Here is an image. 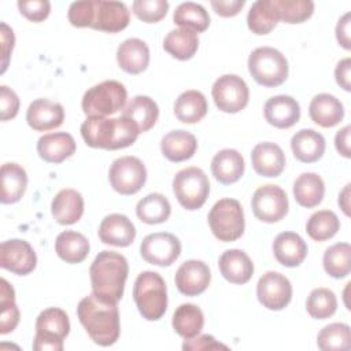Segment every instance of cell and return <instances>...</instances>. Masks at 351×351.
Here are the masks:
<instances>
[{
    "label": "cell",
    "instance_id": "1",
    "mask_svg": "<svg viewBox=\"0 0 351 351\" xmlns=\"http://www.w3.org/2000/svg\"><path fill=\"white\" fill-rule=\"evenodd\" d=\"M77 317L93 343L101 347L117 343L121 332L117 303H107L92 292L80 300Z\"/></svg>",
    "mask_w": 351,
    "mask_h": 351
},
{
    "label": "cell",
    "instance_id": "2",
    "mask_svg": "<svg viewBox=\"0 0 351 351\" xmlns=\"http://www.w3.org/2000/svg\"><path fill=\"white\" fill-rule=\"evenodd\" d=\"M86 145L101 149H122L130 147L138 137L140 129L129 118L86 117L80 128Z\"/></svg>",
    "mask_w": 351,
    "mask_h": 351
},
{
    "label": "cell",
    "instance_id": "3",
    "mask_svg": "<svg viewBox=\"0 0 351 351\" xmlns=\"http://www.w3.org/2000/svg\"><path fill=\"white\" fill-rule=\"evenodd\" d=\"M129 265L123 255L104 250L96 255L90 267V284L93 293L107 302L117 303L123 296Z\"/></svg>",
    "mask_w": 351,
    "mask_h": 351
},
{
    "label": "cell",
    "instance_id": "4",
    "mask_svg": "<svg viewBox=\"0 0 351 351\" xmlns=\"http://www.w3.org/2000/svg\"><path fill=\"white\" fill-rule=\"evenodd\" d=\"M133 299L138 313L148 321H158L167 308L166 282L156 271H143L133 285Z\"/></svg>",
    "mask_w": 351,
    "mask_h": 351
},
{
    "label": "cell",
    "instance_id": "5",
    "mask_svg": "<svg viewBox=\"0 0 351 351\" xmlns=\"http://www.w3.org/2000/svg\"><path fill=\"white\" fill-rule=\"evenodd\" d=\"M248 71L256 84L274 88L288 78V60L276 48L259 47L248 56Z\"/></svg>",
    "mask_w": 351,
    "mask_h": 351
},
{
    "label": "cell",
    "instance_id": "6",
    "mask_svg": "<svg viewBox=\"0 0 351 351\" xmlns=\"http://www.w3.org/2000/svg\"><path fill=\"white\" fill-rule=\"evenodd\" d=\"M126 99L128 92L123 84L115 80H107L84 93L81 107L86 117H107L122 110Z\"/></svg>",
    "mask_w": 351,
    "mask_h": 351
},
{
    "label": "cell",
    "instance_id": "7",
    "mask_svg": "<svg viewBox=\"0 0 351 351\" xmlns=\"http://www.w3.org/2000/svg\"><path fill=\"white\" fill-rule=\"evenodd\" d=\"M70 332V319L64 310L49 307L43 310L36 319L33 350L62 351L63 340Z\"/></svg>",
    "mask_w": 351,
    "mask_h": 351
},
{
    "label": "cell",
    "instance_id": "8",
    "mask_svg": "<svg viewBox=\"0 0 351 351\" xmlns=\"http://www.w3.org/2000/svg\"><path fill=\"white\" fill-rule=\"evenodd\" d=\"M208 225L213 234L223 243L234 241L244 233V211L239 200L225 197L218 200L208 213Z\"/></svg>",
    "mask_w": 351,
    "mask_h": 351
},
{
    "label": "cell",
    "instance_id": "9",
    "mask_svg": "<svg viewBox=\"0 0 351 351\" xmlns=\"http://www.w3.org/2000/svg\"><path fill=\"white\" fill-rule=\"evenodd\" d=\"M173 192L178 203L189 210L200 208L210 193V181L200 167H185L173 178Z\"/></svg>",
    "mask_w": 351,
    "mask_h": 351
},
{
    "label": "cell",
    "instance_id": "10",
    "mask_svg": "<svg viewBox=\"0 0 351 351\" xmlns=\"http://www.w3.org/2000/svg\"><path fill=\"white\" fill-rule=\"evenodd\" d=\"M112 189L121 195L137 193L147 181V169L136 156H122L112 162L108 170Z\"/></svg>",
    "mask_w": 351,
    "mask_h": 351
},
{
    "label": "cell",
    "instance_id": "11",
    "mask_svg": "<svg viewBox=\"0 0 351 351\" xmlns=\"http://www.w3.org/2000/svg\"><path fill=\"white\" fill-rule=\"evenodd\" d=\"M211 95L218 110L228 114L241 111L250 99V90L245 81L236 74H225L215 80Z\"/></svg>",
    "mask_w": 351,
    "mask_h": 351
},
{
    "label": "cell",
    "instance_id": "12",
    "mask_svg": "<svg viewBox=\"0 0 351 351\" xmlns=\"http://www.w3.org/2000/svg\"><path fill=\"white\" fill-rule=\"evenodd\" d=\"M251 207L254 215L267 223L281 221L289 208L288 196L285 191L274 184H267L259 186L251 200Z\"/></svg>",
    "mask_w": 351,
    "mask_h": 351
},
{
    "label": "cell",
    "instance_id": "13",
    "mask_svg": "<svg viewBox=\"0 0 351 351\" xmlns=\"http://www.w3.org/2000/svg\"><path fill=\"white\" fill-rule=\"evenodd\" d=\"M141 258L155 266H170L181 254L180 240L167 232H156L145 236L140 244Z\"/></svg>",
    "mask_w": 351,
    "mask_h": 351
},
{
    "label": "cell",
    "instance_id": "14",
    "mask_svg": "<svg viewBox=\"0 0 351 351\" xmlns=\"http://www.w3.org/2000/svg\"><path fill=\"white\" fill-rule=\"evenodd\" d=\"M256 296L263 307L274 311L282 310L292 299L291 281L278 271H267L256 284Z\"/></svg>",
    "mask_w": 351,
    "mask_h": 351
},
{
    "label": "cell",
    "instance_id": "15",
    "mask_svg": "<svg viewBox=\"0 0 351 351\" xmlns=\"http://www.w3.org/2000/svg\"><path fill=\"white\" fill-rule=\"evenodd\" d=\"M37 256L33 247L21 239L5 240L0 245V266L14 274L26 276L36 269Z\"/></svg>",
    "mask_w": 351,
    "mask_h": 351
},
{
    "label": "cell",
    "instance_id": "16",
    "mask_svg": "<svg viewBox=\"0 0 351 351\" xmlns=\"http://www.w3.org/2000/svg\"><path fill=\"white\" fill-rule=\"evenodd\" d=\"M176 287L186 296H197L203 293L211 281L210 267L197 259L185 261L176 271Z\"/></svg>",
    "mask_w": 351,
    "mask_h": 351
},
{
    "label": "cell",
    "instance_id": "17",
    "mask_svg": "<svg viewBox=\"0 0 351 351\" xmlns=\"http://www.w3.org/2000/svg\"><path fill=\"white\" fill-rule=\"evenodd\" d=\"M64 121V110L60 103L48 99L33 100L26 111L27 125L37 132H47L59 128Z\"/></svg>",
    "mask_w": 351,
    "mask_h": 351
},
{
    "label": "cell",
    "instance_id": "18",
    "mask_svg": "<svg viewBox=\"0 0 351 351\" xmlns=\"http://www.w3.org/2000/svg\"><path fill=\"white\" fill-rule=\"evenodd\" d=\"M263 114L271 126L289 129L300 119V106L292 96L277 95L265 103Z\"/></svg>",
    "mask_w": 351,
    "mask_h": 351
},
{
    "label": "cell",
    "instance_id": "19",
    "mask_svg": "<svg viewBox=\"0 0 351 351\" xmlns=\"http://www.w3.org/2000/svg\"><path fill=\"white\" fill-rule=\"evenodd\" d=\"M99 239L101 243L114 247H129L136 237L133 222L123 214H110L104 217L99 226Z\"/></svg>",
    "mask_w": 351,
    "mask_h": 351
},
{
    "label": "cell",
    "instance_id": "20",
    "mask_svg": "<svg viewBox=\"0 0 351 351\" xmlns=\"http://www.w3.org/2000/svg\"><path fill=\"white\" fill-rule=\"evenodd\" d=\"M129 22L130 11L123 3L112 0H97L92 29L106 33H118L123 30Z\"/></svg>",
    "mask_w": 351,
    "mask_h": 351
},
{
    "label": "cell",
    "instance_id": "21",
    "mask_svg": "<svg viewBox=\"0 0 351 351\" xmlns=\"http://www.w3.org/2000/svg\"><path fill=\"white\" fill-rule=\"evenodd\" d=\"M251 163L256 174L278 177L285 167V154L276 143H259L251 151Z\"/></svg>",
    "mask_w": 351,
    "mask_h": 351
},
{
    "label": "cell",
    "instance_id": "22",
    "mask_svg": "<svg viewBox=\"0 0 351 351\" xmlns=\"http://www.w3.org/2000/svg\"><path fill=\"white\" fill-rule=\"evenodd\" d=\"M222 277L232 284H245L254 274V263L251 258L241 250H228L218 261Z\"/></svg>",
    "mask_w": 351,
    "mask_h": 351
},
{
    "label": "cell",
    "instance_id": "23",
    "mask_svg": "<svg viewBox=\"0 0 351 351\" xmlns=\"http://www.w3.org/2000/svg\"><path fill=\"white\" fill-rule=\"evenodd\" d=\"M75 141L70 133L56 132L48 133L38 138V156L48 163H60L75 152Z\"/></svg>",
    "mask_w": 351,
    "mask_h": 351
},
{
    "label": "cell",
    "instance_id": "24",
    "mask_svg": "<svg viewBox=\"0 0 351 351\" xmlns=\"http://www.w3.org/2000/svg\"><path fill=\"white\" fill-rule=\"evenodd\" d=\"M245 163L243 155L232 148L217 152L211 160V173L217 181L223 185L237 182L244 174Z\"/></svg>",
    "mask_w": 351,
    "mask_h": 351
},
{
    "label": "cell",
    "instance_id": "25",
    "mask_svg": "<svg viewBox=\"0 0 351 351\" xmlns=\"http://www.w3.org/2000/svg\"><path fill=\"white\" fill-rule=\"evenodd\" d=\"M307 244L295 232H282L273 241L274 258L287 267L299 266L307 256Z\"/></svg>",
    "mask_w": 351,
    "mask_h": 351
},
{
    "label": "cell",
    "instance_id": "26",
    "mask_svg": "<svg viewBox=\"0 0 351 351\" xmlns=\"http://www.w3.org/2000/svg\"><path fill=\"white\" fill-rule=\"evenodd\" d=\"M117 62L128 74H140L149 64V48L140 38H128L117 49Z\"/></svg>",
    "mask_w": 351,
    "mask_h": 351
},
{
    "label": "cell",
    "instance_id": "27",
    "mask_svg": "<svg viewBox=\"0 0 351 351\" xmlns=\"http://www.w3.org/2000/svg\"><path fill=\"white\" fill-rule=\"evenodd\" d=\"M51 213L60 225H73L78 222L84 214V197L75 189L59 191L51 204Z\"/></svg>",
    "mask_w": 351,
    "mask_h": 351
},
{
    "label": "cell",
    "instance_id": "28",
    "mask_svg": "<svg viewBox=\"0 0 351 351\" xmlns=\"http://www.w3.org/2000/svg\"><path fill=\"white\" fill-rule=\"evenodd\" d=\"M326 143L321 133L314 129H302L291 138V149L293 156L303 163H314L319 160L325 152Z\"/></svg>",
    "mask_w": 351,
    "mask_h": 351
},
{
    "label": "cell",
    "instance_id": "29",
    "mask_svg": "<svg viewBox=\"0 0 351 351\" xmlns=\"http://www.w3.org/2000/svg\"><path fill=\"white\" fill-rule=\"evenodd\" d=\"M308 114L314 123L322 128H333L343 121L344 107L336 96L319 93L310 101Z\"/></svg>",
    "mask_w": 351,
    "mask_h": 351
},
{
    "label": "cell",
    "instance_id": "30",
    "mask_svg": "<svg viewBox=\"0 0 351 351\" xmlns=\"http://www.w3.org/2000/svg\"><path fill=\"white\" fill-rule=\"evenodd\" d=\"M197 149L196 137L182 129L169 132L160 140V151L170 162H184L191 159Z\"/></svg>",
    "mask_w": 351,
    "mask_h": 351
},
{
    "label": "cell",
    "instance_id": "31",
    "mask_svg": "<svg viewBox=\"0 0 351 351\" xmlns=\"http://www.w3.org/2000/svg\"><path fill=\"white\" fill-rule=\"evenodd\" d=\"M27 186V174L25 169L12 162L1 166V196L3 204H12L21 200Z\"/></svg>",
    "mask_w": 351,
    "mask_h": 351
},
{
    "label": "cell",
    "instance_id": "32",
    "mask_svg": "<svg viewBox=\"0 0 351 351\" xmlns=\"http://www.w3.org/2000/svg\"><path fill=\"white\" fill-rule=\"evenodd\" d=\"M90 245L88 239L78 232L64 230L55 240V251L66 263H81L86 259Z\"/></svg>",
    "mask_w": 351,
    "mask_h": 351
},
{
    "label": "cell",
    "instance_id": "33",
    "mask_svg": "<svg viewBox=\"0 0 351 351\" xmlns=\"http://www.w3.org/2000/svg\"><path fill=\"white\" fill-rule=\"evenodd\" d=\"M122 117L132 119L140 129V133L154 128L159 117V107L154 99L144 95L134 96L123 108Z\"/></svg>",
    "mask_w": 351,
    "mask_h": 351
},
{
    "label": "cell",
    "instance_id": "34",
    "mask_svg": "<svg viewBox=\"0 0 351 351\" xmlns=\"http://www.w3.org/2000/svg\"><path fill=\"white\" fill-rule=\"evenodd\" d=\"M206 96L195 89L182 92L174 103V115L184 123H197L207 114Z\"/></svg>",
    "mask_w": 351,
    "mask_h": 351
},
{
    "label": "cell",
    "instance_id": "35",
    "mask_svg": "<svg viewBox=\"0 0 351 351\" xmlns=\"http://www.w3.org/2000/svg\"><path fill=\"white\" fill-rule=\"evenodd\" d=\"M325 195V184L317 173H303L293 182V196L299 206L313 208Z\"/></svg>",
    "mask_w": 351,
    "mask_h": 351
},
{
    "label": "cell",
    "instance_id": "36",
    "mask_svg": "<svg viewBox=\"0 0 351 351\" xmlns=\"http://www.w3.org/2000/svg\"><path fill=\"white\" fill-rule=\"evenodd\" d=\"M173 329L185 340L200 335L204 325L203 311L193 303H184L178 306L173 314Z\"/></svg>",
    "mask_w": 351,
    "mask_h": 351
},
{
    "label": "cell",
    "instance_id": "37",
    "mask_svg": "<svg viewBox=\"0 0 351 351\" xmlns=\"http://www.w3.org/2000/svg\"><path fill=\"white\" fill-rule=\"evenodd\" d=\"M280 21L276 0H258L255 1L247 15L248 29L255 34L270 33Z\"/></svg>",
    "mask_w": 351,
    "mask_h": 351
},
{
    "label": "cell",
    "instance_id": "38",
    "mask_svg": "<svg viewBox=\"0 0 351 351\" xmlns=\"http://www.w3.org/2000/svg\"><path fill=\"white\" fill-rule=\"evenodd\" d=\"M163 48L173 58L178 60H188L196 53L199 48V38L192 30L182 27L174 29L165 37Z\"/></svg>",
    "mask_w": 351,
    "mask_h": 351
},
{
    "label": "cell",
    "instance_id": "39",
    "mask_svg": "<svg viewBox=\"0 0 351 351\" xmlns=\"http://www.w3.org/2000/svg\"><path fill=\"white\" fill-rule=\"evenodd\" d=\"M136 214L141 222L156 225L169 219L171 214V206L166 196L154 192L138 200L136 206Z\"/></svg>",
    "mask_w": 351,
    "mask_h": 351
},
{
    "label": "cell",
    "instance_id": "40",
    "mask_svg": "<svg viewBox=\"0 0 351 351\" xmlns=\"http://www.w3.org/2000/svg\"><path fill=\"white\" fill-rule=\"evenodd\" d=\"M173 21L180 27L195 33H202L210 26L208 12L203 5L193 1L181 3L173 14Z\"/></svg>",
    "mask_w": 351,
    "mask_h": 351
},
{
    "label": "cell",
    "instance_id": "41",
    "mask_svg": "<svg viewBox=\"0 0 351 351\" xmlns=\"http://www.w3.org/2000/svg\"><path fill=\"white\" fill-rule=\"evenodd\" d=\"M322 265L333 278H344L351 271V247L348 243H336L325 250Z\"/></svg>",
    "mask_w": 351,
    "mask_h": 351
},
{
    "label": "cell",
    "instance_id": "42",
    "mask_svg": "<svg viewBox=\"0 0 351 351\" xmlns=\"http://www.w3.org/2000/svg\"><path fill=\"white\" fill-rule=\"evenodd\" d=\"M340 229L337 215L330 210L315 211L306 223V232L314 241H325L332 239Z\"/></svg>",
    "mask_w": 351,
    "mask_h": 351
},
{
    "label": "cell",
    "instance_id": "43",
    "mask_svg": "<svg viewBox=\"0 0 351 351\" xmlns=\"http://www.w3.org/2000/svg\"><path fill=\"white\" fill-rule=\"evenodd\" d=\"M317 346L322 351L350 350L351 329L347 324L333 322L322 328L317 336Z\"/></svg>",
    "mask_w": 351,
    "mask_h": 351
},
{
    "label": "cell",
    "instance_id": "44",
    "mask_svg": "<svg viewBox=\"0 0 351 351\" xmlns=\"http://www.w3.org/2000/svg\"><path fill=\"white\" fill-rule=\"evenodd\" d=\"M19 322V308L15 303L14 288L5 278L0 280V333L12 332Z\"/></svg>",
    "mask_w": 351,
    "mask_h": 351
},
{
    "label": "cell",
    "instance_id": "45",
    "mask_svg": "<svg viewBox=\"0 0 351 351\" xmlns=\"http://www.w3.org/2000/svg\"><path fill=\"white\" fill-rule=\"evenodd\" d=\"M336 295L328 288H315L307 296L306 310L311 318L326 319L336 313Z\"/></svg>",
    "mask_w": 351,
    "mask_h": 351
},
{
    "label": "cell",
    "instance_id": "46",
    "mask_svg": "<svg viewBox=\"0 0 351 351\" xmlns=\"http://www.w3.org/2000/svg\"><path fill=\"white\" fill-rule=\"evenodd\" d=\"M280 19L285 23H302L314 12L311 0H276Z\"/></svg>",
    "mask_w": 351,
    "mask_h": 351
},
{
    "label": "cell",
    "instance_id": "47",
    "mask_svg": "<svg viewBox=\"0 0 351 351\" xmlns=\"http://www.w3.org/2000/svg\"><path fill=\"white\" fill-rule=\"evenodd\" d=\"M133 14L145 23H156L163 19L169 11L166 0H136L132 4Z\"/></svg>",
    "mask_w": 351,
    "mask_h": 351
},
{
    "label": "cell",
    "instance_id": "48",
    "mask_svg": "<svg viewBox=\"0 0 351 351\" xmlns=\"http://www.w3.org/2000/svg\"><path fill=\"white\" fill-rule=\"evenodd\" d=\"M97 0L74 1L67 11L69 22L75 27H92L96 15Z\"/></svg>",
    "mask_w": 351,
    "mask_h": 351
},
{
    "label": "cell",
    "instance_id": "49",
    "mask_svg": "<svg viewBox=\"0 0 351 351\" xmlns=\"http://www.w3.org/2000/svg\"><path fill=\"white\" fill-rule=\"evenodd\" d=\"M18 8L26 19L32 22H41L48 18L51 12V3L48 0H19Z\"/></svg>",
    "mask_w": 351,
    "mask_h": 351
},
{
    "label": "cell",
    "instance_id": "50",
    "mask_svg": "<svg viewBox=\"0 0 351 351\" xmlns=\"http://www.w3.org/2000/svg\"><path fill=\"white\" fill-rule=\"evenodd\" d=\"M19 111V97L8 86H0V119L8 121L16 117Z\"/></svg>",
    "mask_w": 351,
    "mask_h": 351
},
{
    "label": "cell",
    "instance_id": "51",
    "mask_svg": "<svg viewBox=\"0 0 351 351\" xmlns=\"http://www.w3.org/2000/svg\"><path fill=\"white\" fill-rule=\"evenodd\" d=\"M228 350L226 346L218 343L213 336L210 335H200L196 339H188L182 344V350L185 351H199V350Z\"/></svg>",
    "mask_w": 351,
    "mask_h": 351
},
{
    "label": "cell",
    "instance_id": "52",
    "mask_svg": "<svg viewBox=\"0 0 351 351\" xmlns=\"http://www.w3.org/2000/svg\"><path fill=\"white\" fill-rule=\"evenodd\" d=\"M211 7L214 11L225 18L237 15L245 4V0H211Z\"/></svg>",
    "mask_w": 351,
    "mask_h": 351
},
{
    "label": "cell",
    "instance_id": "53",
    "mask_svg": "<svg viewBox=\"0 0 351 351\" xmlns=\"http://www.w3.org/2000/svg\"><path fill=\"white\" fill-rule=\"evenodd\" d=\"M350 71H351V59L344 58L341 59L335 69V78L336 82L347 92L351 90V82H350Z\"/></svg>",
    "mask_w": 351,
    "mask_h": 351
},
{
    "label": "cell",
    "instance_id": "54",
    "mask_svg": "<svg viewBox=\"0 0 351 351\" xmlns=\"http://www.w3.org/2000/svg\"><path fill=\"white\" fill-rule=\"evenodd\" d=\"M350 12H346L337 22L336 25V38L337 43L344 48V49H351V43H350Z\"/></svg>",
    "mask_w": 351,
    "mask_h": 351
},
{
    "label": "cell",
    "instance_id": "55",
    "mask_svg": "<svg viewBox=\"0 0 351 351\" xmlns=\"http://www.w3.org/2000/svg\"><path fill=\"white\" fill-rule=\"evenodd\" d=\"M14 41H15V37H14L12 29H10L4 22H1V43H3V69H1V73H4L7 66H8V58H10V53L12 51V48H14Z\"/></svg>",
    "mask_w": 351,
    "mask_h": 351
},
{
    "label": "cell",
    "instance_id": "56",
    "mask_svg": "<svg viewBox=\"0 0 351 351\" xmlns=\"http://www.w3.org/2000/svg\"><path fill=\"white\" fill-rule=\"evenodd\" d=\"M350 133H351V126L347 125L343 129H340L336 136H335V147L337 152L344 156L350 158Z\"/></svg>",
    "mask_w": 351,
    "mask_h": 351
},
{
    "label": "cell",
    "instance_id": "57",
    "mask_svg": "<svg viewBox=\"0 0 351 351\" xmlns=\"http://www.w3.org/2000/svg\"><path fill=\"white\" fill-rule=\"evenodd\" d=\"M350 186H351L350 184L344 186V189L339 193V200H337L340 208L344 211L346 215H350Z\"/></svg>",
    "mask_w": 351,
    "mask_h": 351
}]
</instances>
